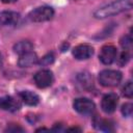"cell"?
Instances as JSON below:
<instances>
[{"label":"cell","mask_w":133,"mask_h":133,"mask_svg":"<svg viewBox=\"0 0 133 133\" xmlns=\"http://www.w3.org/2000/svg\"><path fill=\"white\" fill-rule=\"evenodd\" d=\"M132 2H133V0H115V1H112L106 5L98 8L94 12V16L97 19H106L108 17L118 15L121 12L130 10L132 8Z\"/></svg>","instance_id":"cell-1"},{"label":"cell","mask_w":133,"mask_h":133,"mask_svg":"<svg viewBox=\"0 0 133 133\" xmlns=\"http://www.w3.org/2000/svg\"><path fill=\"white\" fill-rule=\"evenodd\" d=\"M122 81V73L116 70H104L99 74V82L105 87H113Z\"/></svg>","instance_id":"cell-2"},{"label":"cell","mask_w":133,"mask_h":133,"mask_svg":"<svg viewBox=\"0 0 133 133\" xmlns=\"http://www.w3.org/2000/svg\"><path fill=\"white\" fill-rule=\"evenodd\" d=\"M54 10L50 6H39L31 10L28 15V18L32 22H45L53 18Z\"/></svg>","instance_id":"cell-3"},{"label":"cell","mask_w":133,"mask_h":133,"mask_svg":"<svg viewBox=\"0 0 133 133\" xmlns=\"http://www.w3.org/2000/svg\"><path fill=\"white\" fill-rule=\"evenodd\" d=\"M73 106H74V109L81 114H90L95 111V108H96L95 103L87 98L75 99Z\"/></svg>","instance_id":"cell-4"},{"label":"cell","mask_w":133,"mask_h":133,"mask_svg":"<svg viewBox=\"0 0 133 133\" xmlns=\"http://www.w3.org/2000/svg\"><path fill=\"white\" fill-rule=\"evenodd\" d=\"M53 80H54L53 73L50 70H42L34 75V82L36 86L39 88H46L52 85Z\"/></svg>","instance_id":"cell-5"},{"label":"cell","mask_w":133,"mask_h":133,"mask_svg":"<svg viewBox=\"0 0 133 133\" xmlns=\"http://www.w3.org/2000/svg\"><path fill=\"white\" fill-rule=\"evenodd\" d=\"M116 58V49L112 45H105L102 47L100 54H99V59L102 63L104 64H111Z\"/></svg>","instance_id":"cell-6"},{"label":"cell","mask_w":133,"mask_h":133,"mask_svg":"<svg viewBox=\"0 0 133 133\" xmlns=\"http://www.w3.org/2000/svg\"><path fill=\"white\" fill-rule=\"evenodd\" d=\"M117 103H118V97L116 96V94H113V92L107 94L103 97L101 102L102 110L106 113H112L115 110Z\"/></svg>","instance_id":"cell-7"},{"label":"cell","mask_w":133,"mask_h":133,"mask_svg":"<svg viewBox=\"0 0 133 133\" xmlns=\"http://www.w3.org/2000/svg\"><path fill=\"white\" fill-rule=\"evenodd\" d=\"M94 54V48L87 44H81L73 49V56L78 60L88 59Z\"/></svg>","instance_id":"cell-8"},{"label":"cell","mask_w":133,"mask_h":133,"mask_svg":"<svg viewBox=\"0 0 133 133\" xmlns=\"http://www.w3.org/2000/svg\"><path fill=\"white\" fill-rule=\"evenodd\" d=\"M20 20V14L12 10H4L0 12V27L10 26L18 23Z\"/></svg>","instance_id":"cell-9"},{"label":"cell","mask_w":133,"mask_h":133,"mask_svg":"<svg viewBox=\"0 0 133 133\" xmlns=\"http://www.w3.org/2000/svg\"><path fill=\"white\" fill-rule=\"evenodd\" d=\"M37 61H38L37 55L34 52L30 51V52H27V53H24V54L20 55L18 64L22 68H28V66H31V65L35 64Z\"/></svg>","instance_id":"cell-10"},{"label":"cell","mask_w":133,"mask_h":133,"mask_svg":"<svg viewBox=\"0 0 133 133\" xmlns=\"http://www.w3.org/2000/svg\"><path fill=\"white\" fill-rule=\"evenodd\" d=\"M20 108V103L9 96L0 97V109L15 111Z\"/></svg>","instance_id":"cell-11"},{"label":"cell","mask_w":133,"mask_h":133,"mask_svg":"<svg viewBox=\"0 0 133 133\" xmlns=\"http://www.w3.org/2000/svg\"><path fill=\"white\" fill-rule=\"evenodd\" d=\"M19 96L21 100L29 106H35L39 102V97L35 92L30 91V90H23L19 94Z\"/></svg>","instance_id":"cell-12"},{"label":"cell","mask_w":133,"mask_h":133,"mask_svg":"<svg viewBox=\"0 0 133 133\" xmlns=\"http://www.w3.org/2000/svg\"><path fill=\"white\" fill-rule=\"evenodd\" d=\"M32 50H33V44L29 41H21V42H18L17 44H15V46H14L15 53H17L19 55L30 52Z\"/></svg>","instance_id":"cell-13"},{"label":"cell","mask_w":133,"mask_h":133,"mask_svg":"<svg viewBox=\"0 0 133 133\" xmlns=\"http://www.w3.org/2000/svg\"><path fill=\"white\" fill-rule=\"evenodd\" d=\"M95 126L101 130H105V131H112V125L109 121L107 119H98V122L95 121Z\"/></svg>","instance_id":"cell-14"},{"label":"cell","mask_w":133,"mask_h":133,"mask_svg":"<svg viewBox=\"0 0 133 133\" xmlns=\"http://www.w3.org/2000/svg\"><path fill=\"white\" fill-rule=\"evenodd\" d=\"M123 95L127 98H132L133 96V86H132V82L128 81L125 86L123 87Z\"/></svg>","instance_id":"cell-15"},{"label":"cell","mask_w":133,"mask_h":133,"mask_svg":"<svg viewBox=\"0 0 133 133\" xmlns=\"http://www.w3.org/2000/svg\"><path fill=\"white\" fill-rule=\"evenodd\" d=\"M121 45L123 48H125V50H129L131 49L132 46V38L130 35H125L121 38Z\"/></svg>","instance_id":"cell-16"},{"label":"cell","mask_w":133,"mask_h":133,"mask_svg":"<svg viewBox=\"0 0 133 133\" xmlns=\"http://www.w3.org/2000/svg\"><path fill=\"white\" fill-rule=\"evenodd\" d=\"M133 112V105L131 103H126L122 106V113L125 116H131Z\"/></svg>","instance_id":"cell-17"},{"label":"cell","mask_w":133,"mask_h":133,"mask_svg":"<svg viewBox=\"0 0 133 133\" xmlns=\"http://www.w3.org/2000/svg\"><path fill=\"white\" fill-rule=\"evenodd\" d=\"M129 58H130L129 53H128L126 50L123 51V52L121 53L119 57H118V64H119V65H124V64H126V63L129 61Z\"/></svg>","instance_id":"cell-18"},{"label":"cell","mask_w":133,"mask_h":133,"mask_svg":"<svg viewBox=\"0 0 133 133\" xmlns=\"http://www.w3.org/2000/svg\"><path fill=\"white\" fill-rule=\"evenodd\" d=\"M53 61H54V56H53V54L51 53V54L45 55V56L39 60V63H41L42 65H48V64L52 63Z\"/></svg>","instance_id":"cell-19"},{"label":"cell","mask_w":133,"mask_h":133,"mask_svg":"<svg viewBox=\"0 0 133 133\" xmlns=\"http://www.w3.org/2000/svg\"><path fill=\"white\" fill-rule=\"evenodd\" d=\"M5 131H8V132H23L24 129L22 127L18 126V125H9L5 129Z\"/></svg>","instance_id":"cell-20"},{"label":"cell","mask_w":133,"mask_h":133,"mask_svg":"<svg viewBox=\"0 0 133 133\" xmlns=\"http://www.w3.org/2000/svg\"><path fill=\"white\" fill-rule=\"evenodd\" d=\"M68 131H81V129L80 128H77V127H73V128H70V129H68Z\"/></svg>","instance_id":"cell-21"},{"label":"cell","mask_w":133,"mask_h":133,"mask_svg":"<svg viewBox=\"0 0 133 133\" xmlns=\"http://www.w3.org/2000/svg\"><path fill=\"white\" fill-rule=\"evenodd\" d=\"M0 1L3 2V3H12V2H15L17 0H0Z\"/></svg>","instance_id":"cell-22"}]
</instances>
